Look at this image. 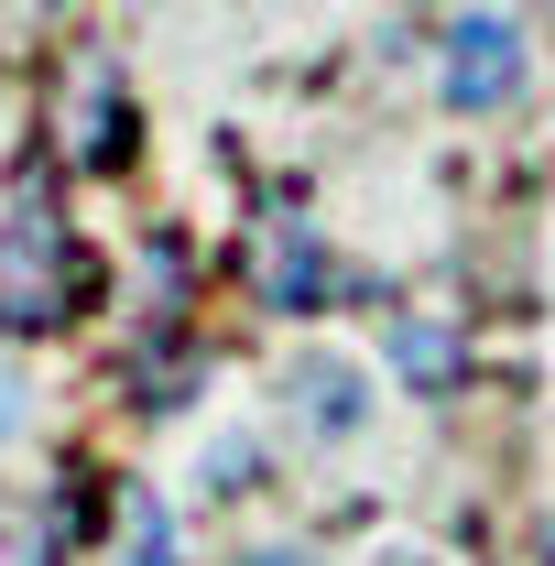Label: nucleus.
I'll list each match as a JSON object with an SVG mask.
<instances>
[{
	"instance_id": "f257e3e1",
	"label": "nucleus",
	"mask_w": 555,
	"mask_h": 566,
	"mask_svg": "<svg viewBox=\"0 0 555 566\" xmlns=\"http://www.w3.org/2000/svg\"><path fill=\"white\" fill-rule=\"evenodd\" d=\"M87 294H98V262L66 240L55 197H33V175H22V197L0 218V327H55Z\"/></svg>"
},
{
	"instance_id": "f03ea898",
	"label": "nucleus",
	"mask_w": 555,
	"mask_h": 566,
	"mask_svg": "<svg viewBox=\"0 0 555 566\" xmlns=\"http://www.w3.org/2000/svg\"><path fill=\"white\" fill-rule=\"evenodd\" d=\"M523 22L512 11H469V22H447V109L458 120H480V109H512L523 98Z\"/></svg>"
},
{
	"instance_id": "7ed1b4c3",
	"label": "nucleus",
	"mask_w": 555,
	"mask_h": 566,
	"mask_svg": "<svg viewBox=\"0 0 555 566\" xmlns=\"http://www.w3.org/2000/svg\"><path fill=\"white\" fill-rule=\"evenodd\" d=\"M132 153V87H121V55H76L66 76V164L109 175Z\"/></svg>"
},
{
	"instance_id": "20e7f679",
	"label": "nucleus",
	"mask_w": 555,
	"mask_h": 566,
	"mask_svg": "<svg viewBox=\"0 0 555 566\" xmlns=\"http://www.w3.org/2000/svg\"><path fill=\"white\" fill-rule=\"evenodd\" d=\"M381 359H392V381H404L415 403H447V392L469 381V338H458V316H436V305H392Z\"/></svg>"
},
{
	"instance_id": "39448f33",
	"label": "nucleus",
	"mask_w": 555,
	"mask_h": 566,
	"mask_svg": "<svg viewBox=\"0 0 555 566\" xmlns=\"http://www.w3.org/2000/svg\"><path fill=\"white\" fill-rule=\"evenodd\" d=\"M327 240L305 229V218H273L262 229V251H251V294L273 305V316H305V305H327Z\"/></svg>"
},
{
	"instance_id": "423d86ee",
	"label": "nucleus",
	"mask_w": 555,
	"mask_h": 566,
	"mask_svg": "<svg viewBox=\"0 0 555 566\" xmlns=\"http://www.w3.org/2000/svg\"><path fill=\"white\" fill-rule=\"evenodd\" d=\"M294 415H305V436H359L370 392H359L348 359H305V370H294Z\"/></svg>"
},
{
	"instance_id": "0eeeda50",
	"label": "nucleus",
	"mask_w": 555,
	"mask_h": 566,
	"mask_svg": "<svg viewBox=\"0 0 555 566\" xmlns=\"http://www.w3.org/2000/svg\"><path fill=\"white\" fill-rule=\"evenodd\" d=\"M186 381H197V349H186L175 327H153V338L132 349V392L153 403V415H175V403H186Z\"/></svg>"
},
{
	"instance_id": "6e6552de",
	"label": "nucleus",
	"mask_w": 555,
	"mask_h": 566,
	"mask_svg": "<svg viewBox=\"0 0 555 566\" xmlns=\"http://www.w3.org/2000/svg\"><path fill=\"white\" fill-rule=\"evenodd\" d=\"M121 566H175V512L153 491H132V512H121Z\"/></svg>"
},
{
	"instance_id": "1a4fd4ad",
	"label": "nucleus",
	"mask_w": 555,
	"mask_h": 566,
	"mask_svg": "<svg viewBox=\"0 0 555 566\" xmlns=\"http://www.w3.org/2000/svg\"><path fill=\"white\" fill-rule=\"evenodd\" d=\"M251 469H262L251 436H218V447H208V491H251Z\"/></svg>"
},
{
	"instance_id": "9d476101",
	"label": "nucleus",
	"mask_w": 555,
	"mask_h": 566,
	"mask_svg": "<svg viewBox=\"0 0 555 566\" xmlns=\"http://www.w3.org/2000/svg\"><path fill=\"white\" fill-rule=\"evenodd\" d=\"M240 566H327V556H305V545H251Z\"/></svg>"
}]
</instances>
